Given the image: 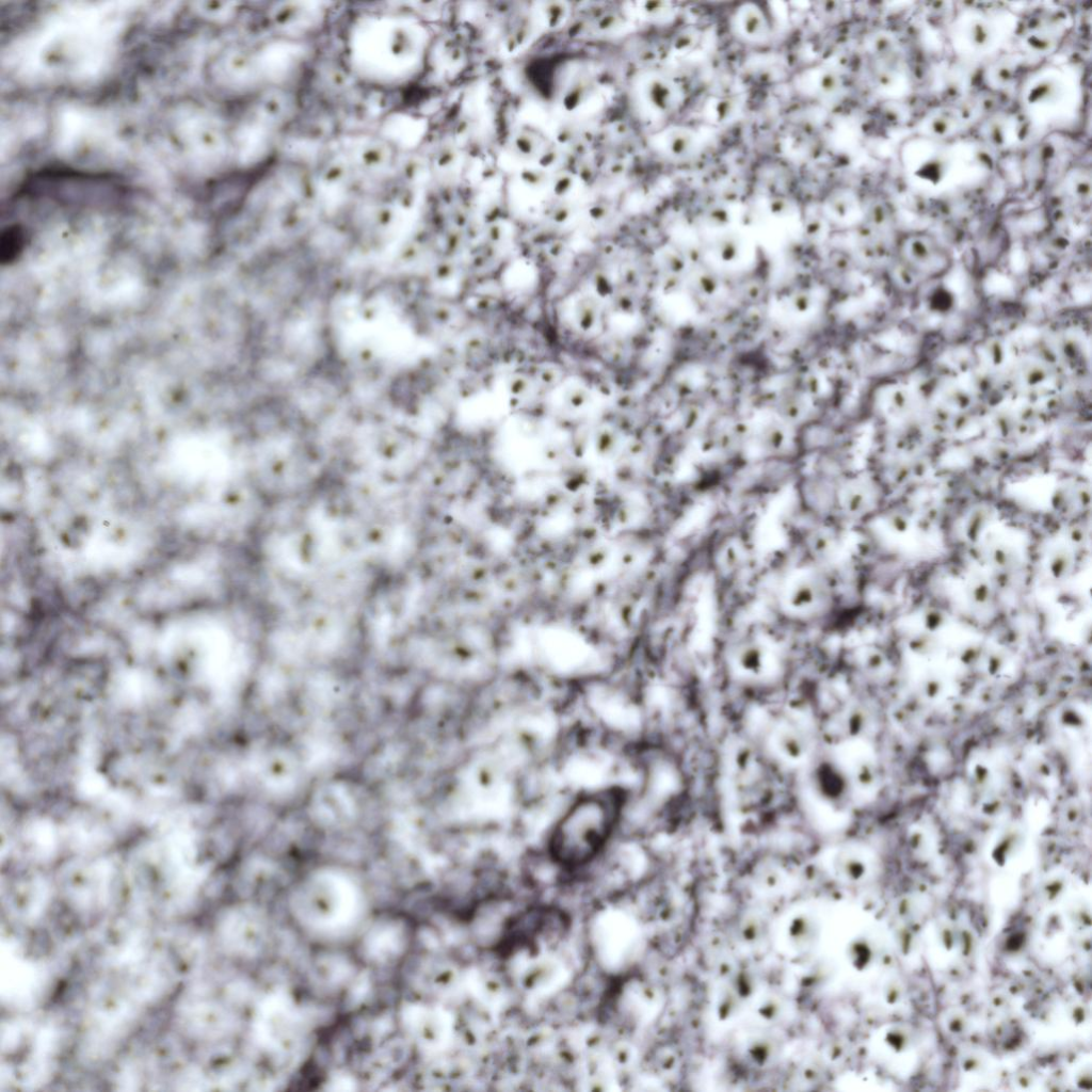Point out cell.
Instances as JSON below:
<instances>
[{
	"mask_svg": "<svg viewBox=\"0 0 1092 1092\" xmlns=\"http://www.w3.org/2000/svg\"><path fill=\"white\" fill-rule=\"evenodd\" d=\"M886 1041L895 1053L903 1051L909 1045L906 1033H903V1030L897 1028L889 1031Z\"/></svg>",
	"mask_w": 1092,
	"mask_h": 1092,
	"instance_id": "7a4b0ae2",
	"label": "cell"
},
{
	"mask_svg": "<svg viewBox=\"0 0 1092 1092\" xmlns=\"http://www.w3.org/2000/svg\"><path fill=\"white\" fill-rule=\"evenodd\" d=\"M629 791L607 783L576 791L548 824L545 849L548 858L564 870H577L594 862L623 826Z\"/></svg>",
	"mask_w": 1092,
	"mask_h": 1092,
	"instance_id": "6da1fadb",
	"label": "cell"
}]
</instances>
